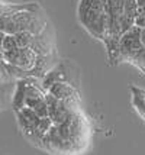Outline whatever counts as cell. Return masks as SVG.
I'll return each mask as SVG.
<instances>
[{
  "label": "cell",
  "mask_w": 145,
  "mask_h": 155,
  "mask_svg": "<svg viewBox=\"0 0 145 155\" xmlns=\"http://www.w3.org/2000/svg\"><path fill=\"white\" fill-rule=\"evenodd\" d=\"M78 20L93 38L103 42L107 34V13L104 0H80Z\"/></svg>",
  "instance_id": "obj_1"
},
{
  "label": "cell",
  "mask_w": 145,
  "mask_h": 155,
  "mask_svg": "<svg viewBox=\"0 0 145 155\" xmlns=\"http://www.w3.org/2000/svg\"><path fill=\"white\" fill-rule=\"evenodd\" d=\"M47 91L49 94H52L54 97H57L58 100L67 101V103H71V104H80L78 91L71 83H67V81L54 83Z\"/></svg>",
  "instance_id": "obj_2"
},
{
  "label": "cell",
  "mask_w": 145,
  "mask_h": 155,
  "mask_svg": "<svg viewBox=\"0 0 145 155\" xmlns=\"http://www.w3.org/2000/svg\"><path fill=\"white\" fill-rule=\"evenodd\" d=\"M16 116H18V123L21 129L23 130V134L28 136H31L35 132L36 126L39 125L41 117L35 113V110H32L31 107H22L19 110H15Z\"/></svg>",
  "instance_id": "obj_3"
},
{
  "label": "cell",
  "mask_w": 145,
  "mask_h": 155,
  "mask_svg": "<svg viewBox=\"0 0 145 155\" xmlns=\"http://www.w3.org/2000/svg\"><path fill=\"white\" fill-rule=\"evenodd\" d=\"M129 88L132 93V106L145 122V88H141L133 84Z\"/></svg>",
  "instance_id": "obj_4"
},
{
  "label": "cell",
  "mask_w": 145,
  "mask_h": 155,
  "mask_svg": "<svg viewBox=\"0 0 145 155\" xmlns=\"http://www.w3.org/2000/svg\"><path fill=\"white\" fill-rule=\"evenodd\" d=\"M129 64L135 65L141 71V74H145V47H142V49L137 52V55L132 58Z\"/></svg>",
  "instance_id": "obj_5"
},
{
  "label": "cell",
  "mask_w": 145,
  "mask_h": 155,
  "mask_svg": "<svg viewBox=\"0 0 145 155\" xmlns=\"http://www.w3.org/2000/svg\"><path fill=\"white\" fill-rule=\"evenodd\" d=\"M135 26L145 28V7H138V13L135 16Z\"/></svg>",
  "instance_id": "obj_6"
},
{
  "label": "cell",
  "mask_w": 145,
  "mask_h": 155,
  "mask_svg": "<svg viewBox=\"0 0 145 155\" xmlns=\"http://www.w3.org/2000/svg\"><path fill=\"white\" fill-rule=\"evenodd\" d=\"M137 3L139 7H145V0H137Z\"/></svg>",
  "instance_id": "obj_7"
}]
</instances>
